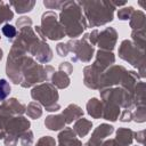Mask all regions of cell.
<instances>
[{
  "mask_svg": "<svg viewBox=\"0 0 146 146\" xmlns=\"http://www.w3.org/2000/svg\"><path fill=\"white\" fill-rule=\"evenodd\" d=\"M58 22L60 23L65 35L76 39L87 29V21L82 14V9L78 1H65L62 7Z\"/></svg>",
  "mask_w": 146,
  "mask_h": 146,
  "instance_id": "obj_1",
  "label": "cell"
},
{
  "mask_svg": "<svg viewBox=\"0 0 146 146\" xmlns=\"http://www.w3.org/2000/svg\"><path fill=\"white\" fill-rule=\"evenodd\" d=\"M88 27H97L105 25L113 21L114 10L116 9L112 1L104 0H91V1H78Z\"/></svg>",
  "mask_w": 146,
  "mask_h": 146,
  "instance_id": "obj_2",
  "label": "cell"
},
{
  "mask_svg": "<svg viewBox=\"0 0 146 146\" xmlns=\"http://www.w3.org/2000/svg\"><path fill=\"white\" fill-rule=\"evenodd\" d=\"M54 72H55L54 67L49 65L43 66L41 64H38L31 56H29L26 64L22 70L21 87L30 88L39 82H44L51 78Z\"/></svg>",
  "mask_w": 146,
  "mask_h": 146,
  "instance_id": "obj_3",
  "label": "cell"
},
{
  "mask_svg": "<svg viewBox=\"0 0 146 146\" xmlns=\"http://www.w3.org/2000/svg\"><path fill=\"white\" fill-rule=\"evenodd\" d=\"M31 97L48 112H57L60 110V105L58 104V91L49 82H42L33 87L31 90Z\"/></svg>",
  "mask_w": 146,
  "mask_h": 146,
  "instance_id": "obj_4",
  "label": "cell"
},
{
  "mask_svg": "<svg viewBox=\"0 0 146 146\" xmlns=\"http://www.w3.org/2000/svg\"><path fill=\"white\" fill-rule=\"evenodd\" d=\"M119 57L139 71V76H145V52L131 40H123L119 47Z\"/></svg>",
  "mask_w": 146,
  "mask_h": 146,
  "instance_id": "obj_5",
  "label": "cell"
},
{
  "mask_svg": "<svg viewBox=\"0 0 146 146\" xmlns=\"http://www.w3.org/2000/svg\"><path fill=\"white\" fill-rule=\"evenodd\" d=\"M30 121L23 115L14 116L6 127V137L3 138L5 146H16L21 135L30 129Z\"/></svg>",
  "mask_w": 146,
  "mask_h": 146,
  "instance_id": "obj_6",
  "label": "cell"
},
{
  "mask_svg": "<svg viewBox=\"0 0 146 146\" xmlns=\"http://www.w3.org/2000/svg\"><path fill=\"white\" fill-rule=\"evenodd\" d=\"M70 52H72V60L73 62H83V63H88L91 60L92 56H94V46L90 44V42L88 41V34H84L82 36V39L78 40V39H73L70 40L68 42H66Z\"/></svg>",
  "mask_w": 146,
  "mask_h": 146,
  "instance_id": "obj_7",
  "label": "cell"
},
{
  "mask_svg": "<svg viewBox=\"0 0 146 146\" xmlns=\"http://www.w3.org/2000/svg\"><path fill=\"white\" fill-rule=\"evenodd\" d=\"M44 38H48L52 41L60 40L65 36V32L58 22L57 15L55 11H46L41 16V26H40Z\"/></svg>",
  "mask_w": 146,
  "mask_h": 146,
  "instance_id": "obj_8",
  "label": "cell"
},
{
  "mask_svg": "<svg viewBox=\"0 0 146 146\" xmlns=\"http://www.w3.org/2000/svg\"><path fill=\"white\" fill-rule=\"evenodd\" d=\"M127 70L122 65H112L105 70L98 79V90L106 88H112L114 86L121 84V81L125 74Z\"/></svg>",
  "mask_w": 146,
  "mask_h": 146,
  "instance_id": "obj_9",
  "label": "cell"
},
{
  "mask_svg": "<svg viewBox=\"0 0 146 146\" xmlns=\"http://www.w3.org/2000/svg\"><path fill=\"white\" fill-rule=\"evenodd\" d=\"M116 41H117V32H116V30L113 29V27H106V29H104L103 31H100L98 33V38H97L96 44L102 50L112 51L115 48Z\"/></svg>",
  "mask_w": 146,
  "mask_h": 146,
  "instance_id": "obj_10",
  "label": "cell"
},
{
  "mask_svg": "<svg viewBox=\"0 0 146 146\" xmlns=\"http://www.w3.org/2000/svg\"><path fill=\"white\" fill-rule=\"evenodd\" d=\"M114 63H115V56L113 55L112 51H106V50L99 49L96 54V59H95L94 64H91L90 66L97 73L102 74L105 70H107Z\"/></svg>",
  "mask_w": 146,
  "mask_h": 146,
  "instance_id": "obj_11",
  "label": "cell"
},
{
  "mask_svg": "<svg viewBox=\"0 0 146 146\" xmlns=\"http://www.w3.org/2000/svg\"><path fill=\"white\" fill-rule=\"evenodd\" d=\"M114 128L111 124L107 123H102L99 124L92 132L90 139L86 144V146H100L102 143L105 140L106 137H108L111 133H113Z\"/></svg>",
  "mask_w": 146,
  "mask_h": 146,
  "instance_id": "obj_12",
  "label": "cell"
},
{
  "mask_svg": "<svg viewBox=\"0 0 146 146\" xmlns=\"http://www.w3.org/2000/svg\"><path fill=\"white\" fill-rule=\"evenodd\" d=\"M58 146H83L72 128H64L58 135Z\"/></svg>",
  "mask_w": 146,
  "mask_h": 146,
  "instance_id": "obj_13",
  "label": "cell"
},
{
  "mask_svg": "<svg viewBox=\"0 0 146 146\" xmlns=\"http://www.w3.org/2000/svg\"><path fill=\"white\" fill-rule=\"evenodd\" d=\"M14 116L15 115L10 112L5 100L0 102V139H3L6 137V127Z\"/></svg>",
  "mask_w": 146,
  "mask_h": 146,
  "instance_id": "obj_14",
  "label": "cell"
},
{
  "mask_svg": "<svg viewBox=\"0 0 146 146\" xmlns=\"http://www.w3.org/2000/svg\"><path fill=\"white\" fill-rule=\"evenodd\" d=\"M99 73H97L90 65L86 66L83 70V83L87 88L89 89H95L98 90V79H99Z\"/></svg>",
  "mask_w": 146,
  "mask_h": 146,
  "instance_id": "obj_15",
  "label": "cell"
},
{
  "mask_svg": "<svg viewBox=\"0 0 146 146\" xmlns=\"http://www.w3.org/2000/svg\"><path fill=\"white\" fill-rule=\"evenodd\" d=\"M62 115H63V117L65 120V123L66 124H70L73 121L82 117L83 116V111H82V108L79 105H76V104H70L62 112Z\"/></svg>",
  "mask_w": 146,
  "mask_h": 146,
  "instance_id": "obj_16",
  "label": "cell"
},
{
  "mask_svg": "<svg viewBox=\"0 0 146 146\" xmlns=\"http://www.w3.org/2000/svg\"><path fill=\"white\" fill-rule=\"evenodd\" d=\"M114 140L117 146H130L133 140V131L128 128H119Z\"/></svg>",
  "mask_w": 146,
  "mask_h": 146,
  "instance_id": "obj_17",
  "label": "cell"
},
{
  "mask_svg": "<svg viewBox=\"0 0 146 146\" xmlns=\"http://www.w3.org/2000/svg\"><path fill=\"white\" fill-rule=\"evenodd\" d=\"M91 128H92V122L91 121H89L87 119H83V117H80L73 124L72 130L74 131L76 137H84L89 133Z\"/></svg>",
  "mask_w": 146,
  "mask_h": 146,
  "instance_id": "obj_18",
  "label": "cell"
},
{
  "mask_svg": "<svg viewBox=\"0 0 146 146\" xmlns=\"http://www.w3.org/2000/svg\"><path fill=\"white\" fill-rule=\"evenodd\" d=\"M65 120L62 114H54V115H48L44 120V125L49 130L57 131L60 129H64L65 127Z\"/></svg>",
  "mask_w": 146,
  "mask_h": 146,
  "instance_id": "obj_19",
  "label": "cell"
},
{
  "mask_svg": "<svg viewBox=\"0 0 146 146\" xmlns=\"http://www.w3.org/2000/svg\"><path fill=\"white\" fill-rule=\"evenodd\" d=\"M51 84L57 89H65L70 86L71 83V80H70V75H67L66 73L62 72V71H57V72H54L51 78Z\"/></svg>",
  "mask_w": 146,
  "mask_h": 146,
  "instance_id": "obj_20",
  "label": "cell"
},
{
  "mask_svg": "<svg viewBox=\"0 0 146 146\" xmlns=\"http://www.w3.org/2000/svg\"><path fill=\"white\" fill-rule=\"evenodd\" d=\"M87 112L94 119H100L103 116V106L102 102L97 98H90L87 103Z\"/></svg>",
  "mask_w": 146,
  "mask_h": 146,
  "instance_id": "obj_21",
  "label": "cell"
},
{
  "mask_svg": "<svg viewBox=\"0 0 146 146\" xmlns=\"http://www.w3.org/2000/svg\"><path fill=\"white\" fill-rule=\"evenodd\" d=\"M146 26V16L141 10H133L130 17V27L132 31L135 30H143Z\"/></svg>",
  "mask_w": 146,
  "mask_h": 146,
  "instance_id": "obj_22",
  "label": "cell"
},
{
  "mask_svg": "<svg viewBox=\"0 0 146 146\" xmlns=\"http://www.w3.org/2000/svg\"><path fill=\"white\" fill-rule=\"evenodd\" d=\"M133 106H145V83L138 81L133 88Z\"/></svg>",
  "mask_w": 146,
  "mask_h": 146,
  "instance_id": "obj_23",
  "label": "cell"
},
{
  "mask_svg": "<svg viewBox=\"0 0 146 146\" xmlns=\"http://www.w3.org/2000/svg\"><path fill=\"white\" fill-rule=\"evenodd\" d=\"M5 103L15 116L23 115L26 111V106L24 104H22L21 102H18V99H16V98H9L8 100H5Z\"/></svg>",
  "mask_w": 146,
  "mask_h": 146,
  "instance_id": "obj_24",
  "label": "cell"
},
{
  "mask_svg": "<svg viewBox=\"0 0 146 146\" xmlns=\"http://www.w3.org/2000/svg\"><path fill=\"white\" fill-rule=\"evenodd\" d=\"M35 5V1L33 0H25V1H10L9 6H13L16 10V13L18 14H24V13H29L33 9Z\"/></svg>",
  "mask_w": 146,
  "mask_h": 146,
  "instance_id": "obj_25",
  "label": "cell"
},
{
  "mask_svg": "<svg viewBox=\"0 0 146 146\" xmlns=\"http://www.w3.org/2000/svg\"><path fill=\"white\" fill-rule=\"evenodd\" d=\"M25 113L27 114L29 117L36 120V119H39V117L42 115V108H41V105H40L38 102H31V103L27 105Z\"/></svg>",
  "mask_w": 146,
  "mask_h": 146,
  "instance_id": "obj_26",
  "label": "cell"
},
{
  "mask_svg": "<svg viewBox=\"0 0 146 146\" xmlns=\"http://www.w3.org/2000/svg\"><path fill=\"white\" fill-rule=\"evenodd\" d=\"M13 17H14V13L10 9L9 3L0 1V24L13 19Z\"/></svg>",
  "mask_w": 146,
  "mask_h": 146,
  "instance_id": "obj_27",
  "label": "cell"
},
{
  "mask_svg": "<svg viewBox=\"0 0 146 146\" xmlns=\"http://www.w3.org/2000/svg\"><path fill=\"white\" fill-rule=\"evenodd\" d=\"M131 39H132V42L137 47H139L140 49H144L145 48V29L132 31Z\"/></svg>",
  "mask_w": 146,
  "mask_h": 146,
  "instance_id": "obj_28",
  "label": "cell"
},
{
  "mask_svg": "<svg viewBox=\"0 0 146 146\" xmlns=\"http://www.w3.org/2000/svg\"><path fill=\"white\" fill-rule=\"evenodd\" d=\"M2 31V34L9 40V41H13L14 39H16L17 36V30L14 25H10V24H5L1 29Z\"/></svg>",
  "mask_w": 146,
  "mask_h": 146,
  "instance_id": "obj_29",
  "label": "cell"
},
{
  "mask_svg": "<svg viewBox=\"0 0 146 146\" xmlns=\"http://www.w3.org/2000/svg\"><path fill=\"white\" fill-rule=\"evenodd\" d=\"M132 120L137 123H143L146 121V110L145 106L136 107V111L132 112Z\"/></svg>",
  "mask_w": 146,
  "mask_h": 146,
  "instance_id": "obj_30",
  "label": "cell"
},
{
  "mask_svg": "<svg viewBox=\"0 0 146 146\" xmlns=\"http://www.w3.org/2000/svg\"><path fill=\"white\" fill-rule=\"evenodd\" d=\"M10 94V84L7 80L0 79V102H3Z\"/></svg>",
  "mask_w": 146,
  "mask_h": 146,
  "instance_id": "obj_31",
  "label": "cell"
},
{
  "mask_svg": "<svg viewBox=\"0 0 146 146\" xmlns=\"http://www.w3.org/2000/svg\"><path fill=\"white\" fill-rule=\"evenodd\" d=\"M33 140H34V138H33V132H32L30 129L26 130L25 132H23V133L21 135V138H19V141H21V145H22V146H32Z\"/></svg>",
  "mask_w": 146,
  "mask_h": 146,
  "instance_id": "obj_32",
  "label": "cell"
},
{
  "mask_svg": "<svg viewBox=\"0 0 146 146\" xmlns=\"http://www.w3.org/2000/svg\"><path fill=\"white\" fill-rule=\"evenodd\" d=\"M133 10H135V9H133V7H131V6L123 7V8L119 9V11H117V17H119V19H121V21H128V19H130V17H131Z\"/></svg>",
  "mask_w": 146,
  "mask_h": 146,
  "instance_id": "obj_33",
  "label": "cell"
},
{
  "mask_svg": "<svg viewBox=\"0 0 146 146\" xmlns=\"http://www.w3.org/2000/svg\"><path fill=\"white\" fill-rule=\"evenodd\" d=\"M35 146H56V141L50 136H43L38 140Z\"/></svg>",
  "mask_w": 146,
  "mask_h": 146,
  "instance_id": "obj_34",
  "label": "cell"
},
{
  "mask_svg": "<svg viewBox=\"0 0 146 146\" xmlns=\"http://www.w3.org/2000/svg\"><path fill=\"white\" fill-rule=\"evenodd\" d=\"M16 26L21 30V29H24V27H31L32 26V19L30 17H26V16H23L21 18L17 19L16 22Z\"/></svg>",
  "mask_w": 146,
  "mask_h": 146,
  "instance_id": "obj_35",
  "label": "cell"
},
{
  "mask_svg": "<svg viewBox=\"0 0 146 146\" xmlns=\"http://www.w3.org/2000/svg\"><path fill=\"white\" fill-rule=\"evenodd\" d=\"M65 1H43V5L48 9H62Z\"/></svg>",
  "mask_w": 146,
  "mask_h": 146,
  "instance_id": "obj_36",
  "label": "cell"
},
{
  "mask_svg": "<svg viewBox=\"0 0 146 146\" xmlns=\"http://www.w3.org/2000/svg\"><path fill=\"white\" fill-rule=\"evenodd\" d=\"M56 51H57L58 56H60V57H65V56H67L68 52H70L67 44H66V43H62V42L56 46Z\"/></svg>",
  "mask_w": 146,
  "mask_h": 146,
  "instance_id": "obj_37",
  "label": "cell"
},
{
  "mask_svg": "<svg viewBox=\"0 0 146 146\" xmlns=\"http://www.w3.org/2000/svg\"><path fill=\"white\" fill-rule=\"evenodd\" d=\"M119 116H120V121L130 122L132 120V112H131V110H123Z\"/></svg>",
  "mask_w": 146,
  "mask_h": 146,
  "instance_id": "obj_38",
  "label": "cell"
},
{
  "mask_svg": "<svg viewBox=\"0 0 146 146\" xmlns=\"http://www.w3.org/2000/svg\"><path fill=\"white\" fill-rule=\"evenodd\" d=\"M58 68H59L58 71H62V72L66 73L67 75H70V74L73 72V66H72V64H70L68 62H63V63H60Z\"/></svg>",
  "mask_w": 146,
  "mask_h": 146,
  "instance_id": "obj_39",
  "label": "cell"
},
{
  "mask_svg": "<svg viewBox=\"0 0 146 146\" xmlns=\"http://www.w3.org/2000/svg\"><path fill=\"white\" fill-rule=\"evenodd\" d=\"M98 33H99L98 30H94V31H91V33L88 34V41L90 42V44H92V46L96 44L97 38H98Z\"/></svg>",
  "mask_w": 146,
  "mask_h": 146,
  "instance_id": "obj_40",
  "label": "cell"
},
{
  "mask_svg": "<svg viewBox=\"0 0 146 146\" xmlns=\"http://www.w3.org/2000/svg\"><path fill=\"white\" fill-rule=\"evenodd\" d=\"M144 135H145V130H140V131H137V132H133V137L139 143V144H144Z\"/></svg>",
  "mask_w": 146,
  "mask_h": 146,
  "instance_id": "obj_41",
  "label": "cell"
},
{
  "mask_svg": "<svg viewBox=\"0 0 146 146\" xmlns=\"http://www.w3.org/2000/svg\"><path fill=\"white\" fill-rule=\"evenodd\" d=\"M100 146H117V145H116V143H115L114 139H107V140L103 141Z\"/></svg>",
  "mask_w": 146,
  "mask_h": 146,
  "instance_id": "obj_42",
  "label": "cell"
},
{
  "mask_svg": "<svg viewBox=\"0 0 146 146\" xmlns=\"http://www.w3.org/2000/svg\"><path fill=\"white\" fill-rule=\"evenodd\" d=\"M2 55H3V52H2V49L0 48V60H1V58H2Z\"/></svg>",
  "mask_w": 146,
  "mask_h": 146,
  "instance_id": "obj_43",
  "label": "cell"
}]
</instances>
